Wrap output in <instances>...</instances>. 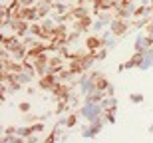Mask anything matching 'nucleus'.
I'll use <instances>...</instances> for the list:
<instances>
[{
    "label": "nucleus",
    "instance_id": "1",
    "mask_svg": "<svg viewBox=\"0 0 153 143\" xmlns=\"http://www.w3.org/2000/svg\"><path fill=\"white\" fill-rule=\"evenodd\" d=\"M109 30L114 32L115 36H121V34H125L127 30H129V24L125 22V18H114L111 20V24H109Z\"/></svg>",
    "mask_w": 153,
    "mask_h": 143
},
{
    "label": "nucleus",
    "instance_id": "2",
    "mask_svg": "<svg viewBox=\"0 0 153 143\" xmlns=\"http://www.w3.org/2000/svg\"><path fill=\"white\" fill-rule=\"evenodd\" d=\"M85 48H88L91 54H96L100 48H105V44H103V38H97V36H90V38L85 40Z\"/></svg>",
    "mask_w": 153,
    "mask_h": 143
},
{
    "label": "nucleus",
    "instance_id": "3",
    "mask_svg": "<svg viewBox=\"0 0 153 143\" xmlns=\"http://www.w3.org/2000/svg\"><path fill=\"white\" fill-rule=\"evenodd\" d=\"M90 80H91V84H94L96 90H102V92H103V90H108V87H109V82L103 78V74H97V72H96V74H91Z\"/></svg>",
    "mask_w": 153,
    "mask_h": 143
},
{
    "label": "nucleus",
    "instance_id": "4",
    "mask_svg": "<svg viewBox=\"0 0 153 143\" xmlns=\"http://www.w3.org/2000/svg\"><path fill=\"white\" fill-rule=\"evenodd\" d=\"M50 72H54V74H58V72H62L64 70V58L62 56H54L50 58Z\"/></svg>",
    "mask_w": 153,
    "mask_h": 143
},
{
    "label": "nucleus",
    "instance_id": "5",
    "mask_svg": "<svg viewBox=\"0 0 153 143\" xmlns=\"http://www.w3.org/2000/svg\"><path fill=\"white\" fill-rule=\"evenodd\" d=\"M91 26V16L88 14V16L79 18V20H76V30H79V32H84V30H88Z\"/></svg>",
    "mask_w": 153,
    "mask_h": 143
},
{
    "label": "nucleus",
    "instance_id": "6",
    "mask_svg": "<svg viewBox=\"0 0 153 143\" xmlns=\"http://www.w3.org/2000/svg\"><path fill=\"white\" fill-rule=\"evenodd\" d=\"M54 12H58V14H66V12H70V8H68V4L66 2H54Z\"/></svg>",
    "mask_w": 153,
    "mask_h": 143
},
{
    "label": "nucleus",
    "instance_id": "7",
    "mask_svg": "<svg viewBox=\"0 0 153 143\" xmlns=\"http://www.w3.org/2000/svg\"><path fill=\"white\" fill-rule=\"evenodd\" d=\"M131 102H133V103L143 102V96H141V93H133V96H131Z\"/></svg>",
    "mask_w": 153,
    "mask_h": 143
},
{
    "label": "nucleus",
    "instance_id": "8",
    "mask_svg": "<svg viewBox=\"0 0 153 143\" xmlns=\"http://www.w3.org/2000/svg\"><path fill=\"white\" fill-rule=\"evenodd\" d=\"M76 121H78V117H76V115H70V117H68V121H66V125H68V127H72V125H76Z\"/></svg>",
    "mask_w": 153,
    "mask_h": 143
},
{
    "label": "nucleus",
    "instance_id": "9",
    "mask_svg": "<svg viewBox=\"0 0 153 143\" xmlns=\"http://www.w3.org/2000/svg\"><path fill=\"white\" fill-rule=\"evenodd\" d=\"M38 133V131H44V125H42V123H34V125H32V133Z\"/></svg>",
    "mask_w": 153,
    "mask_h": 143
},
{
    "label": "nucleus",
    "instance_id": "10",
    "mask_svg": "<svg viewBox=\"0 0 153 143\" xmlns=\"http://www.w3.org/2000/svg\"><path fill=\"white\" fill-rule=\"evenodd\" d=\"M20 109H22V111H28V109H30V103H26V102L20 103Z\"/></svg>",
    "mask_w": 153,
    "mask_h": 143
},
{
    "label": "nucleus",
    "instance_id": "11",
    "mask_svg": "<svg viewBox=\"0 0 153 143\" xmlns=\"http://www.w3.org/2000/svg\"><path fill=\"white\" fill-rule=\"evenodd\" d=\"M40 2H46V4H54L56 0H40Z\"/></svg>",
    "mask_w": 153,
    "mask_h": 143
},
{
    "label": "nucleus",
    "instance_id": "12",
    "mask_svg": "<svg viewBox=\"0 0 153 143\" xmlns=\"http://www.w3.org/2000/svg\"><path fill=\"white\" fill-rule=\"evenodd\" d=\"M151 6H153V0H151Z\"/></svg>",
    "mask_w": 153,
    "mask_h": 143
}]
</instances>
